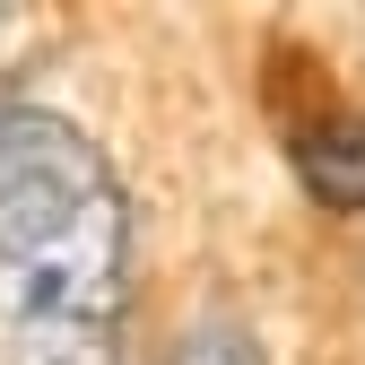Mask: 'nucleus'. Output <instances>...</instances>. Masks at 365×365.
Here are the masks:
<instances>
[{
    "mask_svg": "<svg viewBox=\"0 0 365 365\" xmlns=\"http://www.w3.org/2000/svg\"><path fill=\"white\" fill-rule=\"evenodd\" d=\"M130 200L53 105H0V365H122Z\"/></svg>",
    "mask_w": 365,
    "mask_h": 365,
    "instance_id": "f257e3e1",
    "label": "nucleus"
},
{
    "mask_svg": "<svg viewBox=\"0 0 365 365\" xmlns=\"http://www.w3.org/2000/svg\"><path fill=\"white\" fill-rule=\"evenodd\" d=\"M157 365H269V356H261V339L235 322V313H217V304H209V313H192V322L165 339Z\"/></svg>",
    "mask_w": 365,
    "mask_h": 365,
    "instance_id": "f03ea898",
    "label": "nucleus"
}]
</instances>
